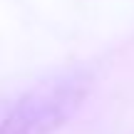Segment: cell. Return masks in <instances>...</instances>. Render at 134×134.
Listing matches in <instances>:
<instances>
[{
    "label": "cell",
    "mask_w": 134,
    "mask_h": 134,
    "mask_svg": "<svg viewBox=\"0 0 134 134\" xmlns=\"http://www.w3.org/2000/svg\"><path fill=\"white\" fill-rule=\"evenodd\" d=\"M85 72H67L35 85L0 117V134H52L65 127L90 94Z\"/></svg>",
    "instance_id": "6da1fadb"
}]
</instances>
